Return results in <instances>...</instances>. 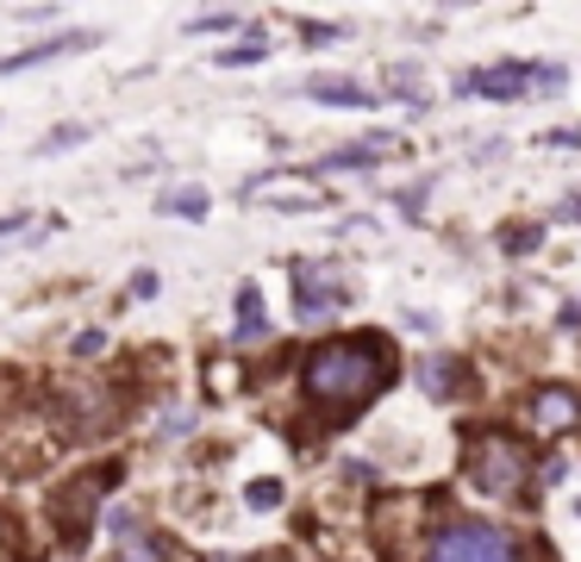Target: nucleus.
<instances>
[{
  "label": "nucleus",
  "mask_w": 581,
  "mask_h": 562,
  "mask_svg": "<svg viewBox=\"0 0 581 562\" xmlns=\"http://www.w3.org/2000/svg\"><path fill=\"white\" fill-rule=\"evenodd\" d=\"M387 344H369V338H350V344H326L307 356V394L331 412H357L369 394L387 382Z\"/></svg>",
  "instance_id": "f257e3e1"
},
{
  "label": "nucleus",
  "mask_w": 581,
  "mask_h": 562,
  "mask_svg": "<svg viewBox=\"0 0 581 562\" xmlns=\"http://www.w3.org/2000/svg\"><path fill=\"white\" fill-rule=\"evenodd\" d=\"M531 88H562L557 63H494V69H469L457 81V95H482V100H519Z\"/></svg>",
  "instance_id": "f03ea898"
},
{
  "label": "nucleus",
  "mask_w": 581,
  "mask_h": 562,
  "mask_svg": "<svg viewBox=\"0 0 581 562\" xmlns=\"http://www.w3.org/2000/svg\"><path fill=\"white\" fill-rule=\"evenodd\" d=\"M469 475H475V487H487L494 500H513L519 482L531 475V463H525V450L513 444V438H482L475 456H469Z\"/></svg>",
  "instance_id": "7ed1b4c3"
},
{
  "label": "nucleus",
  "mask_w": 581,
  "mask_h": 562,
  "mask_svg": "<svg viewBox=\"0 0 581 562\" xmlns=\"http://www.w3.org/2000/svg\"><path fill=\"white\" fill-rule=\"evenodd\" d=\"M431 562H519V550L494 525H450L431 543Z\"/></svg>",
  "instance_id": "20e7f679"
},
{
  "label": "nucleus",
  "mask_w": 581,
  "mask_h": 562,
  "mask_svg": "<svg viewBox=\"0 0 581 562\" xmlns=\"http://www.w3.org/2000/svg\"><path fill=\"white\" fill-rule=\"evenodd\" d=\"M300 282H294V300H300V319H326L331 307H344V288H338V275L331 269H319V263H300Z\"/></svg>",
  "instance_id": "39448f33"
},
{
  "label": "nucleus",
  "mask_w": 581,
  "mask_h": 562,
  "mask_svg": "<svg viewBox=\"0 0 581 562\" xmlns=\"http://www.w3.org/2000/svg\"><path fill=\"white\" fill-rule=\"evenodd\" d=\"M581 419V400L569 388H538L531 394V431H569Z\"/></svg>",
  "instance_id": "423d86ee"
},
{
  "label": "nucleus",
  "mask_w": 581,
  "mask_h": 562,
  "mask_svg": "<svg viewBox=\"0 0 581 562\" xmlns=\"http://www.w3.org/2000/svg\"><path fill=\"white\" fill-rule=\"evenodd\" d=\"M81 44H95V38H88V32H69V38L32 44V51H20V57H0V76H13V69H32V63H51V57H69V51H81Z\"/></svg>",
  "instance_id": "0eeeda50"
},
{
  "label": "nucleus",
  "mask_w": 581,
  "mask_h": 562,
  "mask_svg": "<svg viewBox=\"0 0 581 562\" xmlns=\"http://www.w3.org/2000/svg\"><path fill=\"white\" fill-rule=\"evenodd\" d=\"M457 375H463V368L450 363V356H426V363H419V388H426L431 400H450V394H457Z\"/></svg>",
  "instance_id": "6e6552de"
},
{
  "label": "nucleus",
  "mask_w": 581,
  "mask_h": 562,
  "mask_svg": "<svg viewBox=\"0 0 581 562\" xmlns=\"http://www.w3.org/2000/svg\"><path fill=\"white\" fill-rule=\"evenodd\" d=\"M113 531H119V557L125 562H156V543L138 519H113Z\"/></svg>",
  "instance_id": "1a4fd4ad"
},
{
  "label": "nucleus",
  "mask_w": 581,
  "mask_h": 562,
  "mask_svg": "<svg viewBox=\"0 0 581 562\" xmlns=\"http://www.w3.org/2000/svg\"><path fill=\"white\" fill-rule=\"evenodd\" d=\"M238 344H256L263 338V294L256 288H238V331H232Z\"/></svg>",
  "instance_id": "9d476101"
},
{
  "label": "nucleus",
  "mask_w": 581,
  "mask_h": 562,
  "mask_svg": "<svg viewBox=\"0 0 581 562\" xmlns=\"http://www.w3.org/2000/svg\"><path fill=\"white\" fill-rule=\"evenodd\" d=\"M375 156H394V137H369V144L331 151V156H326V169H357V163H375Z\"/></svg>",
  "instance_id": "9b49d317"
},
{
  "label": "nucleus",
  "mask_w": 581,
  "mask_h": 562,
  "mask_svg": "<svg viewBox=\"0 0 581 562\" xmlns=\"http://www.w3.org/2000/svg\"><path fill=\"white\" fill-rule=\"evenodd\" d=\"M307 95L331 100V107H375V95H369V88H350V81H313Z\"/></svg>",
  "instance_id": "f8f14e48"
},
{
  "label": "nucleus",
  "mask_w": 581,
  "mask_h": 562,
  "mask_svg": "<svg viewBox=\"0 0 581 562\" xmlns=\"http://www.w3.org/2000/svg\"><path fill=\"white\" fill-rule=\"evenodd\" d=\"M163 207H169V213H188V219H200V213H207V195H169Z\"/></svg>",
  "instance_id": "ddd939ff"
},
{
  "label": "nucleus",
  "mask_w": 581,
  "mask_h": 562,
  "mask_svg": "<svg viewBox=\"0 0 581 562\" xmlns=\"http://www.w3.org/2000/svg\"><path fill=\"white\" fill-rule=\"evenodd\" d=\"M244 500H251L256 513H270V506H282V487H275V482H256L251 494H244Z\"/></svg>",
  "instance_id": "4468645a"
},
{
  "label": "nucleus",
  "mask_w": 581,
  "mask_h": 562,
  "mask_svg": "<svg viewBox=\"0 0 581 562\" xmlns=\"http://www.w3.org/2000/svg\"><path fill=\"white\" fill-rule=\"evenodd\" d=\"M256 57H263V44H238V51H226V57H219V63L232 69V63H256Z\"/></svg>",
  "instance_id": "2eb2a0df"
},
{
  "label": "nucleus",
  "mask_w": 581,
  "mask_h": 562,
  "mask_svg": "<svg viewBox=\"0 0 581 562\" xmlns=\"http://www.w3.org/2000/svg\"><path fill=\"white\" fill-rule=\"evenodd\" d=\"M76 137H88V132H81V125H63V132L51 137V144H44V151H69V144H76Z\"/></svg>",
  "instance_id": "dca6fc26"
},
{
  "label": "nucleus",
  "mask_w": 581,
  "mask_h": 562,
  "mask_svg": "<svg viewBox=\"0 0 581 562\" xmlns=\"http://www.w3.org/2000/svg\"><path fill=\"white\" fill-rule=\"evenodd\" d=\"M232 25V13H207V20H194V32H226Z\"/></svg>",
  "instance_id": "f3484780"
},
{
  "label": "nucleus",
  "mask_w": 581,
  "mask_h": 562,
  "mask_svg": "<svg viewBox=\"0 0 581 562\" xmlns=\"http://www.w3.org/2000/svg\"><path fill=\"white\" fill-rule=\"evenodd\" d=\"M207 562H238V557H207Z\"/></svg>",
  "instance_id": "a211bd4d"
}]
</instances>
